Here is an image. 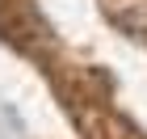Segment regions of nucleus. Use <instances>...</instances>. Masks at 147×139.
Segmentation results:
<instances>
[{
	"mask_svg": "<svg viewBox=\"0 0 147 139\" xmlns=\"http://www.w3.org/2000/svg\"><path fill=\"white\" fill-rule=\"evenodd\" d=\"M42 21H34L25 9H17V0H0V38L25 55H34L38 42H42Z\"/></svg>",
	"mask_w": 147,
	"mask_h": 139,
	"instance_id": "obj_1",
	"label": "nucleus"
}]
</instances>
